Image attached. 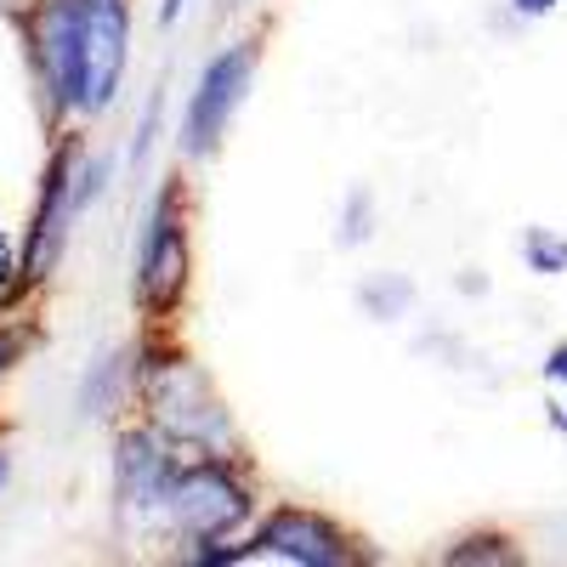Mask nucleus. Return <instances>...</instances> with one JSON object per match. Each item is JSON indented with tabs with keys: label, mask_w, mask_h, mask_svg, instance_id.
I'll return each mask as SVG.
<instances>
[{
	"label": "nucleus",
	"mask_w": 567,
	"mask_h": 567,
	"mask_svg": "<svg viewBox=\"0 0 567 567\" xmlns=\"http://www.w3.org/2000/svg\"><path fill=\"white\" fill-rule=\"evenodd\" d=\"M523 267L534 278H561L567 272V233L556 227H528L523 233Z\"/></svg>",
	"instance_id": "nucleus-12"
},
{
	"label": "nucleus",
	"mask_w": 567,
	"mask_h": 567,
	"mask_svg": "<svg viewBox=\"0 0 567 567\" xmlns=\"http://www.w3.org/2000/svg\"><path fill=\"white\" fill-rule=\"evenodd\" d=\"M443 561H465V567H477V561H494V567H511V561H523V550H516V539L511 534H488V528H477V534H460L449 550H443Z\"/></svg>",
	"instance_id": "nucleus-11"
},
{
	"label": "nucleus",
	"mask_w": 567,
	"mask_h": 567,
	"mask_svg": "<svg viewBox=\"0 0 567 567\" xmlns=\"http://www.w3.org/2000/svg\"><path fill=\"white\" fill-rule=\"evenodd\" d=\"M539 381H545V398H550V432L567 437V341H556L539 363Z\"/></svg>",
	"instance_id": "nucleus-14"
},
{
	"label": "nucleus",
	"mask_w": 567,
	"mask_h": 567,
	"mask_svg": "<svg viewBox=\"0 0 567 567\" xmlns=\"http://www.w3.org/2000/svg\"><path fill=\"white\" fill-rule=\"evenodd\" d=\"M358 307L374 318V323H398V318H409L414 312V278L409 272H369V278H358Z\"/></svg>",
	"instance_id": "nucleus-10"
},
{
	"label": "nucleus",
	"mask_w": 567,
	"mask_h": 567,
	"mask_svg": "<svg viewBox=\"0 0 567 567\" xmlns=\"http://www.w3.org/2000/svg\"><path fill=\"white\" fill-rule=\"evenodd\" d=\"M182 12H187V0H159V23H165V29H176Z\"/></svg>",
	"instance_id": "nucleus-17"
},
{
	"label": "nucleus",
	"mask_w": 567,
	"mask_h": 567,
	"mask_svg": "<svg viewBox=\"0 0 567 567\" xmlns=\"http://www.w3.org/2000/svg\"><path fill=\"white\" fill-rule=\"evenodd\" d=\"M221 7H250V0H221Z\"/></svg>",
	"instance_id": "nucleus-19"
},
{
	"label": "nucleus",
	"mask_w": 567,
	"mask_h": 567,
	"mask_svg": "<svg viewBox=\"0 0 567 567\" xmlns=\"http://www.w3.org/2000/svg\"><path fill=\"white\" fill-rule=\"evenodd\" d=\"M80 154H85V148L69 136L63 148H58V159H52V171H45L40 210H34L29 245H23V261H18L23 284L52 278V267H58V256H63V245H69V227H74V216L85 210V194H80Z\"/></svg>",
	"instance_id": "nucleus-8"
},
{
	"label": "nucleus",
	"mask_w": 567,
	"mask_h": 567,
	"mask_svg": "<svg viewBox=\"0 0 567 567\" xmlns=\"http://www.w3.org/2000/svg\"><path fill=\"white\" fill-rule=\"evenodd\" d=\"M216 561H290V567H358L369 550L336 523L329 511L312 505H272L261 523H250L245 539L221 545Z\"/></svg>",
	"instance_id": "nucleus-5"
},
{
	"label": "nucleus",
	"mask_w": 567,
	"mask_h": 567,
	"mask_svg": "<svg viewBox=\"0 0 567 567\" xmlns=\"http://www.w3.org/2000/svg\"><path fill=\"white\" fill-rule=\"evenodd\" d=\"M256 69H261V40L245 34V40H227L221 52L199 69L194 91L182 103V120H176V148L187 165H210L221 154V142L239 120L250 85H256Z\"/></svg>",
	"instance_id": "nucleus-4"
},
{
	"label": "nucleus",
	"mask_w": 567,
	"mask_h": 567,
	"mask_svg": "<svg viewBox=\"0 0 567 567\" xmlns=\"http://www.w3.org/2000/svg\"><path fill=\"white\" fill-rule=\"evenodd\" d=\"M505 7L516 12V18H528V23H539V18H550L561 0H505Z\"/></svg>",
	"instance_id": "nucleus-16"
},
{
	"label": "nucleus",
	"mask_w": 567,
	"mask_h": 567,
	"mask_svg": "<svg viewBox=\"0 0 567 567\" xmlns=\"http://www.w3.org/2000/svg\"><path fill=\"white\" fill-rule=\"evenodd\" d=\"M7 477H12V460H7V449H0V488H7Z\"/></svg>",
	"instance_id": "nucleus-18"
},
{
	"label": "nucleus",
	"mask_w": 567,
	"mask_h": 567,
	"mask_svg": "<svg viewBox=\"0 0 567 567\" xmlns=\"http://www.w3.org/2000/svg\"><path fill=\"white\" fill-rule=\"evenodd\" d=\"M136 403L171 443L187 454H239V425H233L210 374L176 352V347H142L136 352Z\"/></svg>",
	"instance_id": "nucleus-2"
},
{
	"label": "nucleus",
	"mask_w": 567,
	"mask_h": 567,
	"mask_svg": "<svg viewBox=\"0 0 567 567\" xmlns=\"http://www.w3.org/2000/svg\"><path fill=\"white\" fill-rule=\"evenodd\" d=\"M18 358H23V336H18L12 323H0V381L12 374V363H18Z\"/></svg>",
	"instance_id": "nucleus-15"
},
{
	"label": "nucleus",
	"mask_w": 567,
	"mask_h": 567,
	"mask_svg": "<svg viewBox=\"0 0 567 567\" xmlns=\"http://www.w3.org/2000/svg\"><path fill=\"white\" fill-rule=\"evenodd\" d=\"M131 63V0H85V97L80 120L114 109Z\"/></svg>",
	"instance_id": "nucleus-9"
},
{
	"label": "nucleus",
	"mask_w": 567,
	"mask_h": 567,
	"mask_svg": "<svg viewBox=\"0 0 567 567\" xmlns=\"http://www.w3.org/2000/svg\"><path fill=\"white\" fill-rule=\"evenodd\" d=\"M256 523V483L245 454H182L165 499V534L187 545L182 556L210 567L221 545H233Z\"/></svg>",
	"instance_id": "nucleus-1"
},
{
	"label": "nucleus",
	"mask_w": 567,
	"mask_h": 567,
	"mask_svg": "<svg viewBox=\"0 0 567 567\" xmlns=\"http://www.w3.org/2000/svg\"><path fill=\"white\" fill-rule=\"evenodd\" d=\"M374 216H381V210H374V194H369V187H352L347 205H341V233H336V245H341V250L369 245V239H374Z\"/></svg>",
	"instance_id": "nucleus-13"
},
{
	"label": "nucleus",
	"mask_w": 567,
	"mask_h": 567,
	"mask_svg": "<svg viewBox=\"0 0 567 567\" xmlns=\"http://www.w3.org/2000/svg\"><path fill=\"white\" fill-rule=\"evenodd\" d=\"M29 45L45 85V103L63 120H80L85 97V0H40L29 12Z\"/></svg>",
	"instance_id": "nucleus-7"
},
{
	"label": "nucleus",
	"mask_w": 567,
	"mask_h": 567,
	"mask_svg": "<svg viewBox=\"0 0 567 567\" xmlns=\"http://www.w3.org/2000/svg\"><path fill=\"white\" fill-rule=\"evenodd\" d=\"M187 290H194V233H187V187L182 176H165L159 194L148 199L142 216V239H136V278L131 296L154 323L176 318Z\"/></svg>",
	"instance_id": "nucleus-3"
},
{
	"label": "nucleus",
	"mask_w": 567,
	"mask_h": 567,
	"mask_svg": "<svg viewBox=\"0 0 567 567\" xmlns=\"http://www.w3.org/2000/svg\"><path fill=\"white\" fill-rule=\"evenodd\" d=\"M182 454L187 449L171 443L154 420L120 432V443H114V511H120L125 528L165 534V499H171Z\"/></svg>",
	"instance_id": "nucleus-6"
}]
</instances>
